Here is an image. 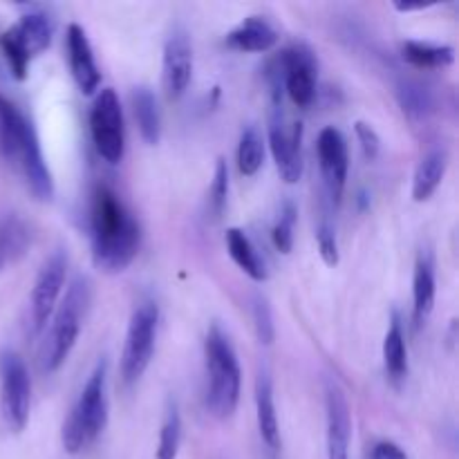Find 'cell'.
Wrapping results in <instances>:
<instances>
[{
  "label": "cell",
  "mask_w": 459,
  "mask_h": 459,
  "mask_svg": "<svg viewBox=\"0 0 459 459\" xmlns=\"http://www.w3.org/2000/svg\"><path fill=\"white\" fill-rule=\"evenodd\" d=\"M90 245L94 267L106 273L126 272L142 245L137 218L108 184H97L90 195Z\"/></svg>",
  "instance_id": "1"
},
{
  "label": "cell",
  "mask_w": 459,
  "mask_h": 459,
  "mask_svg": "<svg viewBox=\"0 0 459 459\" xmlns=\"http://www.w3.org/2000/svg\"><path fill=\"white\" fill-rule=\"evenodd\" d=\"M0 157L18 170L36 200L54 197V179L45 164L39 134L30 117L0 94Z\"/></svg>",
  "instance_id": "2"
},
{
  "label": "cell",
  "mask_w": 459,
  "mask_h": 459,
  "mask_svg": "<svg viewBox=\"0 0 459 459\" xmlns=\"http://www.w3.org/2000/svg\"><path fill=\"white\" fill-rule=\"evenodd\" d=\"M206 411L215 420H229L240 403L242 370L231 341L220 325H211L204 339Z\"/></svg>",
  "instance_id": "3"
},
{
  "label": "cell",
  "mask_w": 459,
  "mask_h": 459,
  "mask_svg": "<svg viewBox=\"0 0 459 459\" xmlns=\"http://www.w3.org/2000/svg\"><path fill=\"white\" fill-rule=\"evenodd\" d=\"M108 359H99L92 375L85 381L79 399L72 406L61 430V442L65 453L79 455L92 446L108 426Z\"/></svg>",
  "instance_id": "4"
},
{
  "label": "cell",
  "mask_w": 459,
  "mask_h": 459,
  "mask_svg": "<svg viewBox=\"0 0 459 459\" xmlns=\"http://www.w3.org/2000/svg\"><path fill=\"white\" fill-rule=\"evenodd\" d=\"M90 300H92V285L85 276H76L72 285L67 287L63 303L58 305V309H54L49 332L45 336L43 348H40L39 363L45 375H54L74 350Z\"/></svg>",
  "instance_id": "5"
},
{
  "label": "cell",
  "mask_w": 459,
  "mask_h": 459,
  "mask_svg": "<svg viewBox=\"0 0 459 459\" xmlns=\"http://www.w3.org/2000/svg\"><path fill=\"white\" fill-rule=\"evenodd\" d=\"M157 327H160V307L152 300H142L133 309L128 332H126L124 352H121V379L126 385L137 384L151 366Z\"/></svg>",
  "instance_id": "6"
},
{
  "label": "cell",
  "mask_w": 459,
  "mask_h": 459,
  "mask_svg": "<svg viewBox=\"0 0 459 459\" xmlns=\"http://www.w3.org/2000/svg\"><path fill=\"white\" fill-rule=\"evenodd\" d=\"M90 133L99 157L108 164H119L126 152V121L121 101L112 88H103L90 110Z\"/></svg>",
  "instance_id": "7"
},
{
  "label": "cell",
  "mask_w": 459,
  "mask_h": 459,
  "mask_svg": "<svg viewBox=\"0 0 459 459\" xmlns=\"http://www.w3.org/2000/svg\"><path fill=\"white\" fill-rule=\"evenodd\" d=\"M31 381L25 361L7 350L0 357V412L12 433H22L30 421Z\"/></svg>",
  "instance_id": "8"
},
{
  "label": "cell",
  "mask_w": 459,
  "mask_h": 459,
  "mask_svg": "<svg viewBox=\"0 0 459 459\" xmlns=\"http://www.w3.org/2000/svg\"><path fill=\"white\" fill-rule=\"evenodd\" d=\"M273 61L282 76V92H287L291 103L299 108L312 106L318 81V61L314 49L299 40L287 45Z\"/></svg>",
  "instance_id": "9"
},
{
  "label": "cell",
  "mask_w": 459,
  "mask_h": 459,
  "mask_svg": "<svg viewBox=\"0 0 459 459\" xmlns=\"http://www.w3.org/2000/svg\"><path fill=\"white\" fill-rule=\"evenodd\" d=\"M269 151H272L282 182H299L300 175H303V124L287 119V115L282 112V103L272 106Z\"/></svg>",
  "instance_id": "10"
},
{
  "label": "cell",
  "mask_w": 459,
  "mask_h": 459,
  "mask_svg": "<svg viewBox=\"0 0 459 459\" xmlns=\"http://www.w3.org/2000/svg\"><path fill=\"white\" fill-rule=\"evenodd\" d=\"M67 273V254L63 249H56L40 267L36 276L34 290H31L30 316H31V332L40 334L48 327L54 309H56L58 296H61L63 285H65Z\"/></svg>",
  "instance_id": "11"
},
{
  "label": "cell",
  "mask_w": 459,
  "mask_h": 459,
  "mask_svg": "<svg viewBox=\"0 0 459 459\" xmlns=\"http://www.w3.org/2000/svg\"><path fill=\"white\" fill-rule=\"evenodd\" d=\"M316 152H318V166H321L323 186H325L327 200L334 206L341 204L343 200L345 184H348V169H350V155H348V142L345 134L334 126H327L318 133L316 139Z\"/></svg>",
  "instance_id": "12"
},
{
  "label": "cell",
  "mask_w": 459,
  "mask_h": 459,
  "mask_svg": "<svg viewBox=\"0 0 459 459\" xmlns=\"http://www.w3.org/2000/svg\"><path fill=\"white\" fill-rule=\"evenodd\" d=\"M193 79V48L186 30H173L161 56V83L169 101H179Z\"/></svg>",
  "instance_id": "13"
},
{
  "label": "cell",
  "mask_w": 459,
  "mask_h": 459,
  "mask_svg": "<svg viewBox=\"0 0 459 459\" xmlns=\"http://www.w3.org/2000/svg\"><path fill=\"white\" fill-rule=\"evenodd\" d=\"M325 442L327 459H350L352 444V412L348 397L336 381L325 384Z\"/></svg>",
  "instance_id": "14"
},
{
  "label": "cell",
  "mask_w": 459,
  "mask_h": 459,
  "mask_svg": "<svg viewBox=\"0 0 459 459\" xmlns=\"http://www.w3.org/2000/svg\"><path fill=\"white\" fill-rule=\"evenodd\" d=\"M65 48H67V63L70 72L74 76L76 85L83 94H94L101 85V70L94 58L92 45H90L88 34L79 22H70L65 31Z\"/></svg>",
  "instance_id": "15"
},
{
  "label": "cell",
  "mask_w": 459,
  "mask_h": 459,
  "mask_svg": "<svg viewBox=\"0 0 459 459\" xmlns=\"http://www.w3.org/2000/svg\"><path fill=\"white\" fill-rule=\"evenodd\" d=\"M255 420H258V433L264 448L272 455H278L282 448L281 426H278L276 402H273V384L267 372H260L255 379Z\"/></svg>",
  "instance_id": "16"
},
{
  "label": "cell",
  "mask_w": 459,
  "mask_h": 459,
  "mask_svg": "<svg viewBox=\"0 0 459 459\" xmlns=\"http://www.w3.org/2000/svg\"><path fill=\"white\" fill-rule=\"evenodd\" d=\"M435 296H437V272L435 255L430 249H421L417 255L415 273H412V314L415 323L421 325L433 314Z\"/></svg>",
  "instance_id": "17"
},
{
  "label": "cell",
  "mask_w": 459,
  "mask_h": 459,
  "mask_svg": "<svg viewBox=\"0 0 459 459\" xmlns=\"http://www.w3.org/2000/svg\"><path fill=\"white\" fill-rule=\"evenodd\" d=\"M278 43V31L267 18L263 16H249L233 27L224 39V45L233 52H255L263 54L269 52L273 45Z\"/></svg>",
  "instance_id": "18"
},
{
  "label": "cell",
  "mask_w": 459,
  "mask_h": 459,
  "mask_svg": "<svg viewBox=\"0 0 459 459\" xmlns=\"http://www.w3.org/2000/svg\"><path fill=\"white\" fill-rule=\"evenodd\" d=\"M12 31L34 61L40 52H45L52 45L54 18L45 9L31 7L27 9V13H22L21 21L13 22Z\"/></svg>",
  "instance_id": "19"
},
{
  "label": "cell",
  "mask_w": 459,
  "mask_h": 459,
  "mask_svg": "<svg viewBox=\"0 0 459 459\" xmlns=\"http://www.w3.org/2000/svg\"><path fill=\"white\" fill-rule=\"evenodd\" d=\"M31 247V229L21 215H0V272L16 264Z\"/></svg>",
  "instance_id": "20"
},
{
  "label": "cell",
  "mask_w": 459,
  "mask_h": 459,
  "mask_svg": "<svg viewBox=\"0 0 459 459\" xmlns=\"http://www.w3.org/2000/svg\"><path fill=\"white\" fill-rule=\"evenodd\" d=\"M448 169V152L444 148H433V151L426 152L421 157V161L417 164L415 178H412V200L415 202H426L433 197V193L437 191L439 184H442L444 175Z\"/></svg>",
  "instance_id": "21"
},
{
  "label": "cell",
  "mask_w": 459,
  "mask_h": 459,
  "mask_svg": "<svg viewBox=\"0 0 459 459\" xmlns=\"http://www.w3.org/2000/svg\"><path fill=\"white\" fill-rule=\"evenodd\" d=\"M224 242H227L229 255H231L233 263H236L238 267H240L242 272L251 278V281H255V282L267 281V267H264L263 258H260L258 251H255L254 242L249 240V236H247L242 229H238V227L227 229Z\"/></svg>",
  "instance_id": "22"
},
{
  "label": "cell",
  "mask_w": 459,
  "mask_h": 459,
  "mask_svg": "<svg viewBox=\"0 0 459 459\" xmlns=\"http://www.w3.org/2000/svg\"><path fill=\"white\" fill-rule=\"evenodd\" d=\"M130 101H133V112L139 134H142V139L148 146H157L161 139V115L155 94L148 88H134Z\"/></svg>",
  "instance_id": "23"
},
{
  "label": "cell",
  "mask_w": 459,
  "mask_h": 459,
  "mask_svg": "<svg viewBox=\"0 0 459 459\" xmlns=\"http://www.w3.org/2000/svg\"><path fill=\"white\" fill-rule=\"evenodd\" d=\"M402 56L420 70H442L455 61V49L451 45H435L426 40H403Z\"/></svg>",
  "instance_id": "24"
},
{
  "label": "cell",
  "mask_w": 459,
  "mask_h": 459,
  "mask_svg": "<svg viewBox=\"0 0 459 459\" xmlns=\"http://www.w3.org/2000/svg\"><path fill=\"white\" fill-rule=\"evenodd\" d=\"M384 363L385 372H388L390 381L402 384L408 377V350H406V336H403L402 321L397 316L390 323L388 332L384 339Z\"/></svg>",
  "instance_id": "25"
},
{
  "label": "cell",
  "mask_w": 459,
  "mask_h": 459,
  "mask_svg": "<svg viewBox=\"0 0 459 459\" xmlns=\"http://www.w3.org/2000/svg\"><path fill=\"white\" fill-rule=\"evenodd\" d=\"M397 101L403 115L412 121L429 119L430 112L435 110L433 92L420 81H402L397 85Z\"/></svg>",
  "instance_id": "26"
},
{
  "label": "cell",
  "mask_w": 459,
  "mask_h": 459,
  "mask_svg": "<svg viewBox=\"0 0 459 459\" xmlns=\"http://www.w3.org/2000/svg\"><path fill=\"white\" fill-rule=\"evenodd\" d=\"M264 164V139L255 126H247L238 142V170L245 178H254Z\"/></svg>",
  "instance_id": "27"
},
{
  "label": "cell",
  "mask_w": 459,
  "mask_h": 459,
  "mask_svg": "<svg viewBox=\"0 0 459 459\" xmlns=\"http://www.w3.org/2000/svg\"><path fill=\"white\" fill-rule=\"evenodd\" d=\"M179 446H182V415L175 399L166 406L164 420L160 429V442H157V459H178Z\"/></svg>",
  "instance_id": "28"
},
{
  "label": "cell",
  "mask_w": 459,
  "mask_h": 459,
  "mask_svg": "<svg viewBox=\"0 0 459 459\" xmlns=\"http://www.w3.org/2000/svg\"><path fill=\"white\" fill-rule=\"evenodd\" d=\"M296 220H299V209L291 200L282 202L281 211H278V220L272 229V240L281 254H291L294 249V229Z\"/></svg>",
  "instance_id": "29"
},
{
  "label": "cell",
  "mask_w": 459,
  "mask_h": 459,
  "mask_svg": "<svg viewBox=\"0 0 459 459\" xmlns=\"http://www.w3.org/2000/svg\"><path fill=\"white\" fill-rule=\"evenodd\" d=\"M227 200H229V166L227 161L220 157L215 161V173L213 179H211V188H209V213L213 220L222 218L224 209H227Z\"/></svg>",
  "instance_id": "30"
},
{
  "label": "cell",
  "mask_w": 459,
  "mask_h": 459,
  "mask_svg": "<svg viewBox=\"0 0 459 459\" xmlns=\"http://www.w3.org/2000/svg\"><path fill=\"white\" fill-rule=\"evenodd\" d=\"M316 240H318V251H321V258L327 267H336L341 260L339 254V242H336V229L334 222L330 220V213H323L321 222L316 229Z\"/></svg>",
  "instance_id": "31"
},
{
  "label": "cell",
  "mask_w": 459,
  "mask_h": 459,
  "mask_svg": "<svg viewBox=\"0 0 459 459\" xmlns=\"http://www.w3.org/2000/svg\"><path fill=\"white\" fill-rule=\"evenodd\" d=\"M251 316H254V327L255 336L263 345H272L273 336H276V327H273V314L269 307V300L264 296H254V303H251Z\"/></svg>",
  "instance_id": "32"
},
{
  "label": "cell",
  "mask_w": 459,
  "mask_h": 459,
  "mask_svg": "<svg viewBox=\"0 0 459 459\" xmlns=\"http://www.w3.org/2000/svg\"><path fill=\"white\" fill-rule=\"evenodd\" d=\"M354 133H357L359 143H361L363 155L370 161L377 160V155H379L381 151V139L379 134H377V130L372 128L370 124H366V121H357V124H354Z\"/></svg>",
  "instance_id": "33"
},
{
  "label": "cell",
  "mask_w": 459,
  "mask_h": 459,
  "mask_svg": "<svg viewBox=\"0 0 459 459\" xmlns=\"http://www.w3.org/2000/svg\"><path fill=\"white\" fill-rule=\"evenodd\" d=\"M370 459H411V457L406 455V451H403L399 444L390 442V439H381V442H377L375 446H372Z\"/></svg>",
  "instance_id": "34"
}]
</instances>
